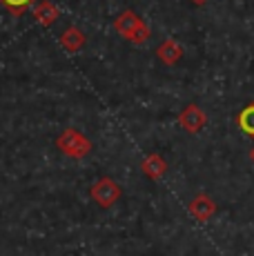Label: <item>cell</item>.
<instances>
[{"label":"cell","instance_id":"30bf717a","mask_svg":"<svg viewBox=\"0 0 254 256\" xmlns=\"http://www.w3.org/2000/svg\"><path fill=\"white\" fill-rule=\"evenodd\" d=\"M236 125H238V130H241L243 134H248V136H252L254 138V102L246 105L241 112H238Z\"/></svg>","mask_w":254,"mask_h":256},{"label":"cell","instance_id":"52a82bcc","mask_svg":"<svg viewBox=\"0 0 254 256\" xmlns=\"http://www.w3.org/2000/svg\"><path fill=\"white\" fill-rule=\"evenodd\" d=\"M140 170H143V174L148 176V178L158 180L160 176H165V172H168V163H165V158L160 154H150L143 158Z\"/></svg>","mask_w":254,"mask_h":256},{"label":"cell","instance_id":"7c38bea8","mask_svg":"<svg viewBox=\"0 0 254 256\" xmlns=\"http://www.w3.org/2000/svg\"><path fill=\"white\" fill-rule=\"evenodd\" d=\"M150 36H152V34H150V27L143 22L134 34H132L130 42H134V45H143V42H148V40H150Z\"/></svg>","mask_w":254,"mask_h":256},{"label":"cell","instance_id":"3957f363","mask_svg":"<svg viewBox=\"0 0 254 256\" xmlns=\"http://www.w3.org/2000/svg\"><path fill=\"white\" fill-rule=\"evenodd\" d=\"M178 122L188 134H198V132L208 125V116H205V112L201 110V107L192 102V105H188L178 114Z\"/></svg>","mask_w":254,"mask_h":256},{"label":"cell","instance_id":"5bb4252c","mask_svg":"<svg viewBox=\"0 0 254 256\" xmlns=\"http://www.w3.org/2000/svg\"><path fill=\"white\" fill-rule=\"evenodd\" d=\"M250 158H252V163H254V147L250 150Z\"/></svg>","mask_w":254,"mask_h":256},{"label":"cell","instance_id":"7a4b0ae2","mask_svg":"<svg viewBox=\"0 0 254 256\" xmlns=\"http://www.w3.org/2000/svg\"><path fill=\"white\" fill-rule=\"evenodd\" d=\"M90 194H92V198L100 205V208H112V205H114L116 200L123 196V190H120V185L116 183L114 178L102 176L100 180H96V183L92 185Z\"/></svg>","mask_w":254,"mask_h":256},{"label":"cell","instance_id":"8fae6325","mask_svg":"<svg viewBox=\"0 0 254 256\" xmlns=\"http://www.w3.org/2000/svg\"><path fill=\"white\" fill-rule=\"evenodd\" d=\"M0 2H2L14 16H22V14H25L34 2H38V0H0Z\"/></svg>","mask_w":254,"mask_h":256},{"label":"cell","instance_id":"4fadbf2b","mask_svg":"<svg viewBox=\"0 0 254 256\" xmlns=\"http://www.w3.org/2000/svg\"><path fill=\"white\" fill-rule=\"evenodd\" d=\"M192 2H194V4H205L208 0H192Z\"/></svg>","mask_w":254,"mask_h":256},{"label":"cell","instance_id":"9c48e42d","mask_svg":"<svg viewBox=\"0 0 254 256\" xmlns=\"http://www.w3.org/2000/svg\"><path fill=\"white\" fill-rule=\"evenodd\" d=\"M34 18L42 24V27H52L58 20V9L54 7L50 0H38L34 7Z\"/></svg>","mask_w":254,"mask_h":256},{"label":"cell","instance_id":"8992f818","mask_svg":"<svg viewBox=\"0 0 254 256\" xmlns=\"http://www.w3.org/2000/svg\"><path fill=\"white\" fill-rule=\"evenodd\" d=\"M156 56H158V60H163L165 65H176L180 58H183V47H180L176 40L168 38V40H163L156 47Z\"/></svg>","mask_w":254,"mask_h":256},{"label":"cell","instance_id":"6da1fadb","mask_svg":"<svg viewBox=\"0 0 254 256\" xmlns=\"http://www.w3.org/2000/svg\"><path fill=\"white\" fill-rule=\"evenodd\" d=\"M58 150L70 158H85L92 152V142L85 134H80L78 130H65L60 136L56 138Z\"/></svg>","mask_w":254,"mask_h":256},{"label":"cell","instance_id":"ba28073f","mask_svg":"<svg viewBox=\"0 0 254 256\" xmlns=\"http://www.w3.org/2000/svg\"><path fill=\"white\" fill-rule=\"evenodd\" d=\"M85 40H87L85 34H82L78 27H67L65 32L60 34V47L70 54H76L78 49L85 45Z\"/></svg>","mask_w":254,"mask_h":256},{"label":"cell","instance_id":"5b68a950","mask_svg":"<svg viewBox=\"0 0 254 256\" xmlns=\"http://www.w3.org/2000/svg\"><path fill=\"white\" fill-rule=\"evenodd\" d=\"M143 24V20H140V16H136L132 9H125L123 14H118L116 16V20H114V29L120 34V36L125 38V40H130L132 38V34L136 32V29Z\"/></svg>","mask_w":254,"mask_h":256},{"label":"cell","instance_id":"277c9868","mask_svg":"<svg viewBox=\"0 0 254 256\" xmlns=\"http://www.w3.org/2000/svg\"><path fill=\"white\" fill-rule=\"evenodd\" d=\"M188 210L198 223H208V220L216 214V203H214L208 194H196L192 198V203H190Z\"/></svg>","mask_w":254,"mask_h":256}]
</instances>
